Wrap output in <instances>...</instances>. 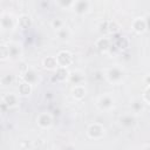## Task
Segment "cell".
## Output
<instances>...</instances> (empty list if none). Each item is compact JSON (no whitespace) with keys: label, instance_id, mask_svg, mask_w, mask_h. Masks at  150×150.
Listing matches in <instances>:
<instances>
[{"label":"cell","instance_id":"cell-3","mask_svg":"<svg viewBox=\"0 0 150 150\" xmlns=\"http://www.w3.org/2000/svg\"><path fill=\"white\" fill-rule=\"evenodd\" d=\"M36 121H38V124L40 127H42V128H49L52 125V123H53V118L48 112H41L38 116Z\"/></svg>","mask_w":150,"mask_h":150},{"label":"cell","instance_id":"cell-6","mask_svg":"<svg viewBox=\"0 0 150 150\" xmlns=\"http://www.w3.org/2000/svg\"><path fill=\"white\" fill-rule=\"evenodd\" d=\"M22 79H23V82H27L29 84H33V83H35L38 81V74L34 70H32V69H27L25 71L23 76H22Z\"/></svg>","mask_w":150,"mask_h":150},{"label":"cell","instance_id":"cell-16","mask_svg":"<svg viewBox=\"0 0 150 150\" xmlns=\"http://www.w3.org/2000/svg\"><path fill=\"white\" fill-rule=\"evenodd\" d=\"M69 79H70V81L74 82L76 86H80V82L83 80V76H82L81 73H79V71H74V73H71V74L69 75Z\"/></svg>","mask_w":150,"mask_h":150},{"label":"cell","instance_id":"cell-21","mask_svg":"<svg viewBox=\"0 0 150 150\" xmlns=\"http://www.w3.org/2000/svg\"><path fill=\"white\" fill-rule=\"evenodd\" d=\"M118 29H120V28H118V26L116 25V22L112 21V22H109V26H108V29H107V30H108L110 34H115L116 32H118Z\"/></svg>","mask_w":150,"mask_h":150},{"label":"cell","instance_id":"cell-10","mask_svg":"<svg viewBox=\"0 0 150 150\" xmlns=\"http://www.w3.org/2000/svg\"><path fill=\"white\" fill-rule=\"evenodd\" d=\"M71 94H73V97L76 98V100H82L84 96H86V88L83 86H75L71 90Z\"/></svg>","mask_w":150,"mask_h":150},{"label":"cell","instance_id":"cell-2","mask_svg":"<svg viewBox=\"0 0 150 150\" xmlns=\"http://www.w3.org/2000/svg\"><path fill=\"white\" fill-rule=\"evenodd\" d=\"M103 134H104V128L98 123H94L88 128V136L90 138H94V139L101 138Z\"/></svg>","mask_w":150,"mask_h":150},{"label":"cell","instance_id":"cell-23","mask_svg":"<svg viewBox=\"0 0 150 150\" xmlns=\"http://www.w3.org/2000/svg\"><path fill=\"white\" fill-rule=\"evenodd\" d=\"M57 34H59V36H60L61 39H67V38L69 36V30H68L66 27H62L61 29L57 30Z\"/></svg>","mask_w":150,"mask_h":150},{"label":"cell","instance_id":"cell-9","mask_svg":"<svg viewBox=\"0 0 150 150\" xmlns=\"http://www.w3.org/2000/svg\"><path fill=\"white\" fill-rule=\"evenodd\" d=\"M18 103V98H16V96L14 95V94H7V95H5L4 97H2V104H5L6 107H8V108H11V107H14L15 104Z\"/></svg>","mask_w":150,"mask_h":150},{"label":"cell","instance_id":"cell-5","mask_svg":"<svg viewBox=\"0 0 150 150\" xmlns=\"http://www.w3.org/2000/svg\"><path fill=\"white\" fill-rule=\"evenodd\" d=\"M73 6H74V11H75L76 13L83 14V13H86V12L88 11L89 2H88V1H83V0H81V1H75V2L73 4Z\"/></svg>","mask_w":150,"mask_h":150},{"label":"cell","instance_id":"cell-8","mask_svg":"<svg viewBox=\"0 0 150 150\" xmlns=\"http://www.w3.org/2000/svg\"><path fill=\"white\" fill-rule=\"evenodd\" d=\"M43 67L47 68V69H56V68H59L56 56H47L43 60Z\"/></svg>","mask_w":150,"mask_h":150},{"label":"cell","instance_id":"cell-20","mask_svg":"<svg viewBox=\"0 0 150 150\" xmlns=\"http://www.w3.org/2000/svg\"><path fill=\"white\" fill-rule=\"evenodd\" d=\"M9 55L11 56H18V53H20V49H19V47L16 46V45H14V43H11L9 46Z\"/></svg>","mask_w":150,"mask_h":150},{"label":"cell","instance_id":"cell-17","mask_svg":"<svg viewBox=\"0 0 150 150\" xmlns=\"http://www.w3.org/2000/svg\"><path fill=\"white\" fill-rule=\"evenodd\" d=\"M1 26L2 28H12V18L9 15H2L1 16Z\"/></svg>","mask_w":150,"mask_h":150},{"label":"cell","instance_id":"cell-25","mask_svg":"<svg viewBox=\"0 0 150 150\" xmlns=\"http://www.w3.org/2000/svg\"><path fill=\"white\" fill-rule=\"evenodd\" d=\"M144 101L145 102H148V103H150V86L146 88V90L144 91Z\"/></svg>","mask_w":150,"mask_h":150},{"label":"cell","instance_id":"cell-14","mask_svg":"<svg viewBox=\"0 0 150 150\" xmlns=\"http://www.w3.org/2000/svg\"><path fill=\"white\" fill-rule=\"evenodd\" d=\"M98 105L101 109H109L112 105V100L109 96H103L98 101Z\"/></svg>","mask_w":150,"mask_h":150},{"label":"cell","instance_id":"cell-26","mask_svg":"<svg viewBox=\"0 0 150 150\" xmlns=\"http://www.w3.org/2000/svg\"><path fill=\"white\" fill-rule=\"evenodd\" d=\"M145 81H146V82H148V84L150 86V76H148V77L145 79Z\"/></svg>","mask_w":150,"mask_h":150},{"label":"cell","instance_id":"cell-19","mask_svg":"<svg viewBox=\"0 0 150 150\" xmlns=\"http://www.w3.org/2000/svg\"><path fill=\"white\" fill-rule=\"evenodd\" d=\"M8 56H11L9 55V47H7L5 45H1V47H0V57H1V60H6Z\"/></svg>","mask_w":150,"mask_h":150},{"label":"cell","instance_id":"cell-24","mask_svg":"<svg viewBox=\"0 0 150 150\" xmlns=\"http://www.w3.org/2000/svg\"><path fill=\"white\" fill-rule=\"evenodd\" d=\"M2 83L5 84V86H7V84H9L12 81H13V75H6L5 77H2Z\"/></svg>","mask_w":150,"mask_h":150},{"label":"cell","instance_id":"cell-7","mask_svg":"<svg viewBox=\"0 0 150 150\" xmlns=\"http://www.w3.org/2000/svg\"><path fill=\"white\" fill-rule=\"evenodd\" d=\"M70 73L67 70V68H63V67H59L55 69V79L57 81H64L69 77Z\"/></svg>","mask_w":150,"mask_h":150},{"label":"cell","instance_id":"cell-13","mask_svg":"<svg viewBox=\"0 0 150 150\" xmlns=\"http://www.w3.org/2000/svg\"><path fill=\"white\" fill-rule=\"evenodd\" d=\"M32 91V84L27 83V82H22L19 84V94L22 96H27L29 95Z\"/></svg>","mask_w":150,"mask_h":150},{"label":"cell","instance_id":"cell-15","mask_svg":"<svg viewBox=\"0 0 150 150\" xmlns=\"http://www.w3.org/2000/svg\"><path fill=\"white\" fill-rule=\"evenodd\" d=\"M96 46L98 47V49H101V50L104 52V50L109 49V47H110V41H109V39H107V38H101L100 40H97Z\"/></svg>","mask_w":150,"mask_h":150},{"label":"cell","instance_id":"cell-11","mask_svg":"<svg viewBox=\"0 0 150 150\" xmlns=\"http://www.w3.org/2000/svg\"><path fill=\"white\" fill-rule=\"evenodd\" d=\"M18 25L22 29H26V28L30 27L32 26V19H30V16L29 15H21L18 19Z\"/></svg>","mask_w":150,"mask_h":150},{"label":"cell","instance_id":"cell-22","mask_svg":"<svg viewBox=\"0 0 150 150\" xmlns=\"http://www.w3.org/2000/svg\"><path fill=\"white\" fill-rule=\"evenodd\" d=\"M52 25H53V27L55 28V29H61L62 28V25H63V22H62V20L60 19V18H55L53 21H52Z\"/></svg>","mask_w":150,"mask_h":150},{"label":"cell","instance_id":"cell-1","mask_svg":"<svg viewBox=\"0 0 150 150\" xmlns=\"http://www.w3.org/2000/svg\"><path fill=\"white\" fill-rule=\"evenodd\" d=\"M56 60H57V64L59 67H63V68H67L69 64L73 63V54L68 50H61L59 52V54L56 55Z\"/></svg>","mask_w":150,"mask_h":150},{"label":"cell","instance_id":"cell-18","mask_svg":"<svg viewBox=\"0 0 150 150\" xmlns=\"http://www.w3.org/2000/svg\"><path fill=\"white\" fill-rule=\"evenodd\" d=\"M116 46L120 48V49H125V48H128V46H129V41H128V39L127 38H120L118 40H117V42H116Z\"/></svg>","mask_w":150,"mask_h":150},{"label":"cell","instance_id":"cell-12","mask_svg":"<svg viewBox=\"0 0 150 150\" xmlns=\"http://www.w3.org/2000/svg\"><path fill=\"white\" fill-rule=\"evenodd\" d=\"M108 77L110 81L112 82H116V81H120L122 79V71L118 69V68H111L109 71H108Z\"/></svg>","mask_w":150,"mask_h":150},{"label":"cell","instance_id":"cell-4","mask_svg":"<svg viewBox=\"0 0 150 150\" xmlns=\"http://www.w3.org/2000/svg\"><path fill=\"white\" fill-rule=\"evenodd\" d=\"M132 28H134L135 32H137V33H143V32H145V29L148 28L146 21H145L143 18H137V19H135L134 22H132Z\"/></svg>","mask_w":150,"mask_h":150}]
</instances>
